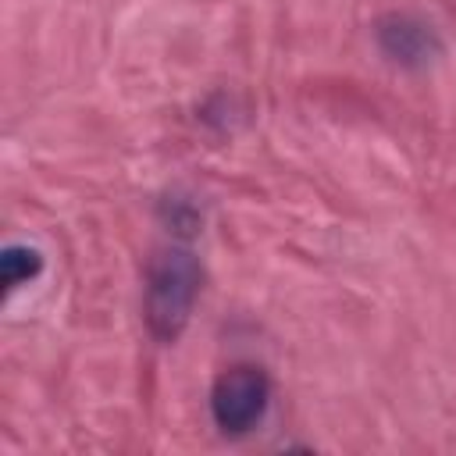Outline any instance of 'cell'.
<instances>
[{
    "label": "cell",
    "instance_id": "cell-1",
    "mask_svg": "<svg viewBox=\"0 0 456 456\" xmlns=\"http://www.w3.org/2000/svg\"><path fill=\"white\" fill-rule=\"evenodd\" d=\"M203 285V267L185 246H164L146 267V328L157 342H175L196 306Z\"/></svg>",
    "mask_w": 456,
    "mask_h": 456
},
{
    "label": "cell",
    "instance_id": "cell-2",
    "mask_svg": "<svg viewBox=\"0 0 456 456\" xmlns=\"http://www.w3.org/2000/svg\"><path fill=\"white\" fill-rule=\"evenodd\" d=\"M271 403V381L253 363H235L210 388V417L224 435H246L260 424Z\"/></svg>",
    "mask_w": 456,
    "mask_h": 456
},
{
    "label": "cell",
    "instance_id": "cell-3",
    "mask_svg": "<svg viewBox=\"0 0 456 456\" xmlns=\"http://www.w3.org/2000/svg\"><path fill=\"white\" fill-rule=\"evenodd\" d=\"M378 43H381V50H385L392 61H399V64H420V61H428L431 50H435V36H431L420 21L403 18V14H392V18H385V21L378 25Z\"/></svg>",
    "mask_w": 456,
    "mask_h": 456
},
{
    "label": "cell",
    "instance_id": "cell-4",
    "mask_svg": "<svg viewBox=\"0 0 456 456\" xmlns=\"http://www.w3.org/2000/svg\"><path fill=\"white\" fill-rule=\"evenodd\" d=\"M39 271H43V253L32 249V246H18L14 242V246H7L0 253V281H4L7 292H14L18 285L32 281Z\"/></svg>",
    "mask_w": 456,
    "mask_h": 456
}]
</instances>
